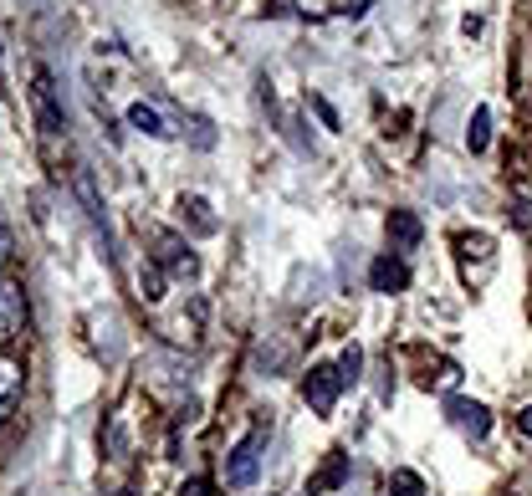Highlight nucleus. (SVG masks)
<instances>
[{
  "label": "nucleus",
  "mask_w": 532,
  "mask_h": 496,
  "mask_svg": "<svg viewBox=\"0 0 532 496\" xmlns=\"http://www.w3.org/2000/svg\"><path fill=\"white\" fill-rule=\"evenodd\" d=\"M420 236H425V225H420V215H415V210H389V241H394L399 251L420 246Z\"/></svg>",
  "instance_id": "6e6552de"
},
{
  "label": "nucleus",
  "mask_w": 532,
  "mask_h": 496,
  "mask_svg": "<svg viewBox=\"0 0 532 496\" xmlns=\"http://www.w3.org/2000/svg\"><path fill=\"white\" fill-rule=\"evenodd\" d=\"M343 394V379H338V364H313L302 374V399L313 404V415H333V404Z\"/></svg>",
  "instance_id": "7ed1b4c3"
},
{
  "label": "nucleus",
  "mask_w": 532,
  "mask_h": 496,
  "mask_svg": "<svg viewBox=\"0 0 532 496\" xmlns=\"http://www.w3.org/2000/svg\"><path fill=\"white\" fill-rule=\"evenodd\" d=\"M77 195H82L87 215H93V225H108V215H103V200H98V190H93V169H87V164H77Z\"/></svg>",
  "instance_id": "ddd939ff"
},
{
  "label": "nucleus",
  "mask_w": 532,
  "mask_h": 496,
  "mask_svg": "<svg viewBox=\"0 0 532 496\" xmlns=\"http://www.w3.org/2000/svg\"><path fill=\"white\" fill-rule=\"evenodd\" d=\"M21 394H26V369L21 358H0V425H6L21 410Z\"/></svg>",
  "instance_id": "39448f33"
},
{
  "label": "nucleus",
  "mask_w": 532,
  "mask_h": 496,
  "mask_svg": "<svg viewBox=\"0 0 532 496\" xmlns=\"http://www.w3.org/2000/svg\"><path fill=\"white\" fill-rule=\"evenodd\" d=\"M31 108H36V128H41V144L47 154H57V139L67 144V113L57 103V87L47 67H31Z\"/></svg>",
  "instance_id": "f257e3e1"
},
{
  "label": "nucleus",
  "mask_w": 532,
  "mask_h": 496,
  "mask_svg": "<svg viewBox=\"0 0 532 496\" xmlns=\"http://www.w3.org/2000/svg\"><path fill=\"white\" fill-rule=\"evenodd\" d=\"M456 379H461V369H456V364H446L440 374H425V384H440V389H451Z\"/></svg>",
  "instance_id": "6ab92c4d"
},
{
  "label": "nucleus",
  "mask_w": 532,
  "mask_h": 496,
  "mask_svg": "<svg viewBox=\"0 0 532 496\" xmlns=\"http://www.w3.org/2000/svg\"><path fill=\"white\" fill-rule=\"evenodd\" d=\"M159 261L169 266L174 277H190L195 272V256H190V246L180 236H159Z\"/></svg>",
  "instance_id": "1a4fd4ad"
},
{
  "label": "nucleus",
  "mask_w": 532,
  "mask_h": 496,
  "mask_svg": "<svg viewBox=\"0 0 532 496\" xmlns=\"http://www.w3.org/2000/svg\"><path fill=\"white\" fill-rule=\"evenodd\" d=\"M180 210H185V220L195 225V236H215V231H220L215 215H210V205H205L200 195H180Z\"/></svg>",
  "instance_id": "9d476101"
},
{
  "label": "nucleus",
  "mask_w": 532,
  "mask_h": 496,
  "mask_svg": "<svg viewBox=\"0 0 532 496\" xmlns=\"http://www.w3.org/2000/svg\"><path fill=\"white\" fill-rule=\"evenodd\" d=\"M369 287H374V292H405V287H410V266L399 261V256H379V261L369 266Z\"/></svg>",
  "instance_id": "0eeeda50"
},
{
  "label": "nucleus",
  "mask_w": 532,
  "mask_h": 496,
  "mask_svg": "<svg viewBox=\"0 0 532 496\" xmlns=\"http://www.w3.org/2000/svg\"><path fill=\"white\" fill-rule=\"evenodd\" d=\"M123 496H128V491H123Z\"/></svg>",
  "instance_id": "393cba45"
},
{
  "label": "nucleus",
  "mask_w": 532,
  "mask_h": 496,
  "mask_svg": "<svg viewBox=\"0 0 532 496\" xmlns=\"http://www.w3.org/2000/svg\"><path fill=\"white\" fill-rule=\"evenodd\" d=\"M486 144H492V108H476L471 113V128H466V149L471 154H486Z\"/></svg>",
  "instance_id": "f8f14e48"
},
{
  "label": "nucleus",
  "mask_w": 532,
  "mask_h": 496,
  "mask_svg": "<svg viewBox=\"0 0 532 496\" xmlns=\"http://www.w3.org/2000/svg\"><path fill=\"white\" fill-rule=\"evenodd\" d=\"M139 292H144V302H159V297H164V272H159V261H149L144 272H139Z\"/></svg>",
  "instance_id": "dca6fc26"
},
{
  "label": "nucleus",
  "mask_w": 532,
  "mask_h": 496,
  "mask_svg": "<svg viewBox=\"0 0 532 496\" xmlns=\"http://www.w3.org/2000/svg\"><path fill=\"white\" fill-rule=\"evenodd\" d=\"M512 220L522 225V231H532V200H517V205H512Z\"/></svg>",
  "instance_id": "aec40b11"
},
{
  "label": "nucleus",
  "mask_w": 532,
  "mask_h": 496,
  "mask_svg": "<svg viewBox=\"0 0 532 496\" xmlns=\"http://www.w3.org/2000/svg\"><path fill=\"white\" fill-rule=\"evenodd\" d=\"M446 415L471 440H486V430H492V415H486V404H476V399H446Z\"/></svg>",
  "instance_id": "423d86ee"
},
{
  "label": "nucleus",
  "mask_w": 532,
  "mask_h": 496,
  "mask_svg": "<svg viewBox=\"0 0 532 496\" xmlns=\"http://www.w3.org/2000/svg\"><path fill=\"white\" fill-rule=\"evenodd\" d=\"M343 481H348V456H343V450H333V461L323 466V476H318L313 486H307V491L318 496V491H333V486H343Z\"/></svg>",
  "instance_id": "4468645a"
},
{
  "label": "nucleus",
  "mask_w": 532,
  "mask_h": 496,
  "mask_svg": "<svg viewBox=\"0 0 532 496\" xmlns=\"http://www.w3.org/2000/svg\"><path fill=\"white\" fill-rule=\"evenodd\" d=\"M374 6V0H343V16H364Z\"/></svg>",
  "instance_id": "4be33fe9"
},
{
  "label": "nucleus",
  "mask_w": 532,
  "mask_h": 496,
  "mask_svg": "<svg viewBox=\"0 0 532 496\" xmlns=\"http://www.w3.org/2000/svg\"><path fill=\"white\" fill-rule=\"evenodd\" d=\"M302 496H313V491H302Z\"/></svg>",
  "instance_id": "b1692460"
},
{
  "label": "nucleus",
  "mask_w": 532,
  "mask_h": 496,
  "mask_svg": "<svg viewBox=\"0 0 532 496\" xmlns=\"http://www.w3.org/2000/svg\"><path fill=\"white\" fill-rule=\"evenodd\" d=\"M359 369H364V348H359V343H348L343 358H338V379H343V389H348V384H359Z\"/></svg>",
  "instance_id": "2eb2a0df"
},
{
  "label": "nucleus",
  "mask_w": 532,
  "mask_h": 496,
  "mask_svg": "<svg viewBox=\"0 0 532 496\" xmlns=\"http://www.w3.org/2000/svg\"><path fill=\"white\" fill-rule=\"evenodd\" d=\"M180 496H210V481H205V476H190V481L180 486Z\"/></svg>",
  "instance_id": "412c9836"
},
{
  "label": "nucleus",
  "mask_w": 532,
  "mask_h": 496,
  "mask_svg": "<svg viewBox=\"0 0 532 496\" xmlns=\"http://www.w3.org/2000/svg\"><path fill=\"white\" fill-rule=\"evenodd\" d=\"M394 491H405V496H420V476H415V471H394Z\"/></svg>",
  "instance_id": "a211bd4d"
},
{
  "label": "nucleus",
  "mask_w": 532,
  "mask_h": 496,
  "mask_svg": "<svg viewBox=\"0 0 532 496\" xmlns=\"http://www.w3.org/2000/svg\"><path fill=\"white\" fill-rule=\"evenodd\" d=\"M261 445H266V425H256L226 456V486H251L261 476Z\"/></svg>",
  "instance_id": "20e7f679"
},
{
  "label": "nucleus",
  "mask_w": 532,
  "mask_h": 496,
  "mask_svg": "<svg viewBox=\"0 0 532 496\" xmlns=\"http://www.w3.org/2000/svg\"><path fill=\"white\" fill-rule=\"evenodd\" d=\"M128 123H133V128H144L149 139H169V133H174V128L159 118V108H149V103H133V108H128Z\"/></svg>",
  "instance_id": "9b49d317"
},
{
  "label": "nucleus",
  "mask_w": 532,
  "mask_h": 496,
  "mask_svg": "<svg viewBox=\"0 0 532 496\" xmlns=\"http://www.w3.org/2000/svg\"><path fill=\"white\" fill-rule=\"evenodd\" d=\"M517 430H522V435H527V440H532V404H527V410H522V415H517Z\"/></svg>",
  "instance_id": "5701e85b"
},
{
  "label": "nucleus",
  "mask_w": 532,
  "mask_h": 496,
  "mask_svg": "<svg viewBox=\"0 0 532 496\" xmlns=\"http://www.w3.org/2000/svg\"><path fill=\"white\" fill-rule=\"evenodd\" d=\"M26 328V287L16 272H0V348Z\"/></svg>",
  "instance_id": "f03ea898"
},
{
  "label": "nucleus",
  "mask_w": 532,
  "mask_h": 496,
  "mask_svg": "<svg viewBox=\"0 0 532 496\" xmlns=\"http://www.w3.org/2000/svg\"><path fill=\"white\" fill-rule=\"evenodd\" d=\"M307 108H313V113L323 118V128H338V113L328 108V98H318V93H307Z\"/></svg>",
  "instance_id": "f3484780"
}]
</instances>
